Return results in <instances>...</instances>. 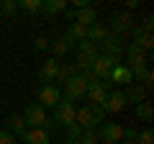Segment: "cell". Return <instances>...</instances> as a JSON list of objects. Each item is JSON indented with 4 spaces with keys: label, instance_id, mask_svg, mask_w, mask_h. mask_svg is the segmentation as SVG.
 I'll return each mask as SVG.
<instances>
[{
    "label": "cell",
    "instance_id": "1",
    "mask_svg": "<svg viewBox=\"0 0 154 144\" xmlns=\"http://www.w3.org/2000/svg\"><path fill=\"white\" fill-rule=\"evenodd\" d=\"M88 93V83H85L82 75H72L69 80H67L64 85V93H62V100H67V103H75L77 98H82V95Z\"/></svg>",
    "mask_w": 154,
    "mask_h": 144
},
{
    "label": "cell",
    "instance_id": "2",
    "mask_svg": "<svg viewBox=\"0 0 154 144\" xmlns=\"http://www.w3.org/2000/svg\"><path fill=\"white\" fill-rule=\"evenodd\" d=\"M54 124L57 126H69V124H75V105L67 103V100H59V103L54 105Z\"/></svg>",
    "mask_w": 154,
    "mask_h": 144
},
{
    "label": "cell",
    "instance_id": "3",
    "mask_svg": "<svg viewBox=\"0 0 154 144\" xmlns=\"http://www.w3.org/2000/svg\"><path fill=\"white\" fill-rule=\"evenodd\" d=\"M118 64V59H113V57L108 54H98V59L93 62V75L95 80H108L110 77V70Z\"/></svg>",
    "mask_w": 154,
    "mask_h": 144
},
{
    "label": "cell",
    "instance_id": "4",
    "mask_svg": "<svg viewBox=\"0 0 154 144\" xmlns=\"http://www.w3.org/2000/svg\"><path fill=\"white\" fill-rule=\"evenodd\" d=\"M62 100V88H57V85H44V88L38 90V105L41 108H54L57 103Z\"/></svg>",
    "mask_w": 154,
    "mask_h": 144
},
{
    "label": "cell",
    "instance_id": "5",
    "mask_svg": "<svg viewBox=\"0 0 154 144\" xmlns=\"http://www.w3.org/2000/svg\"><path fill=\"white\" fill-rule=\"evenodd\" d=\"M110 28H113V31H110L113 36H121V39H123V33H128L134 28L131 13H126V11H123V13H116V16L110 18Z\"/></svg>",
    "mask_w": 154,
    "mask_h": 144
},
{
    "label": "cell",
    "instance_id": "6",
    "mask_svg": "<svg viewBox=\"0 0 154 144\" xmlns=\"http://www.w3.org/2000/svg\"><path fill=\"white\" fill-rule=\"evenodd\" d=\"M23 121L31 129H41V124L46 121V111L38 103H31V105H26V111H23Z\"/></svg>",
    "mask_w": 154,
    "mask_h": 144
},
{
    "label": "cell",
    "instance_id": "7",
    "mask_svg": "<svg viewBox=\"0 0 154 144\" xmlns=\"http://www.w3.org/2000/svg\"><path fill=\"white\" fill-rule=\"evenodd\" d=\"M98 136L103 139V142L118 144V142L123 139V126H121V124H113V121H103V126H100Z\"/></svg>",
    "mask_w": 154,
    "mask_h": 144
},
{
    "label": "cell",
    "instance_id": "8",
    "mask_svg": "<svg viewBox=\"0 0 154 144\" xmlns=\"http://www.w3.org/2000/svg\"><path fill=\"white\" fill-rule=\"evenodd\" d=\"M128 105V100H126V95H123V90H113V93H108V98H105V103L100 105L105 113H118V111H123Z\"/></svg>",
    "mask_w": 154,
    "mask_h": 144
},
{
    "label": "cell",
    "instance_id": "9",
    "mask_svg": "<svg viewBox=\"0 0 154 144\" xmlns=\"http://www.w3.org/2000/svg\"><path fill=\"white\" fill-rule=\"evenodd\" d=\"M103 49L108 57H113V59H121L123 54H126V44H123L121 36H113V33H108V39L103 41Z\"/></svg>",
    "mask_w": 154,
    "mask_h": 144
},
{
    "label": "cell",
    "instance_id": "10",
    "mask_svg": "<svg viewBox=\"0 0 154 144\" xmlns=\"http://www.w3.org/2000/svg\"><path fill=\"white\" fill-rule=\"evenodd\" d=\"M90 98V105H103L105 103V98H108V85L105 83H90L88 85V93H85Z\"/></svg>",
    "mask_w": 154,
    "mask_h": 144
},
{
    "label": "cell",
    "instance_id": "11",
    "mask_svg": "<svg viewBox=\"0 0 154 144\" xmlns=\"http://www.w3.org/2000/svg\"><path fill=\"white\" fill-rule=\"evenodd\" d=\"M57 72H59V62L51 57V59H44V64H41V70H38V80L44 85H54V77Z\"/></svg>",
    "mask_w": 154,
    "mask_h": 144
},
{
    "label": "cell",
    "instance_id": "12",
    "mask_svg": "<svg viewBox=\"0 0 154 144\" xmlns=\"http://www.w3.org/2000/svg\"><path fill=\"white\" fill-rule=\"evenodd\" d=\"M75 124L82 131H95V121H93V113H90V105H82V108H75Z\"/></svg>",
    "mask_w": 154,
    "mask_h": 144
},
{
    "label": "cell",
    "instance_id": "13",
    "mask_svg": "<svg viewBox=\"0 0 154 144\" xmlns=\"http://www.w3.org/2000/svg\"><path fill=\"white\" fill-rule=\"evenodd\" d=\"M131 39H134L131 44L141 46L144 52H149V49L154 46V36H152V33H146V31H144L141 26H134V28H131Z\"/></svg>",
    "mask_w": 154,
    "mask_h": 144
},
{
    "label": "cell",
    "instance_id": "14",
    "mask_svg": "<svg viewBox=\"0 0 154 144\" xmlns=\"http://www.w3.org/2000/svg\"><path fill=\"white\" fill-rule=\"evenodd\" d=\"M72 46H75V44L67 39L64 33H62V36H57V39H49V52L54 54V59H57V57H64Z\"/></svg>",
    "mask_w": 154,
    "mask_h": 144
},
{
    "label": "cell",
    "instance_id": "15",
    "mask_svg": "<svg viewBox=\"0 0 154 144\" xmlns=\"http://www.w3.org/2000/svg\"><path fill=\"white\" fill-rule=\"evenodd\" d=\"M75 23H80V26L90 28L93 23H98V11H95L93 5L82 8V11H75Z\"/></svg>",
    "mask_w": 154,
    "mask_h": 144
},
{
    "label": "cell",
    "instance_id": "16",
    "mask_svg": "<svg viewBox=\"0 0 154 144\" xmlns=\"http://www.w3.org/2000/svg\"><path fill=\"white\" fill-rule=\"evenodd\" d=\"M110 83H118V85H131L134 83V75H131V70L128 67H123V64H116L113 70H110Z\"/></svg>",
    "mask_w": 154,
    "mask_h": 144
},
{
    "label": "cell",
    "instance_id": "17",
    "mask_svg": "<svg viewBox=\"0 0 154 144\" xmlns=\"http://www.w3.org/2000/svg\"><path fill=\"white\" fill-rule=\"evenodd\" d=\"M108 33H110V31L103 26V23H93V26L88 28V41L98 46V44H103V41L108 39Z\"/></svg>",
    "mask_w": 154,
    "mask_h": 144
},
{
    "label": "cell",
    "instance_id": "18",
    "mask_svg": "<svg viewBox=\"0 0 154 144\" xmlns=\"http://www.w3.org/2000/svg\"><path fill=\"white\" fill-rule=\"evenodd\" d=\"M21 139L23 144H49V134L44 129H26V134Z\"/></svg>",
    "mask_w": 154,
    "mask_h": 144
},
{
    "label": "cell",
    "instance_id": "19",
    "mask_svg": "<svg viewBox=\"0 0 154 144\" xmlns=\"http://www.w3.org/2000/svg\"><path fill=\"white\" fill-rule=\"evenodd\" d=\"M64 36H67V39H69L72 44L77 46V44H80V41H85V39H88V28L72 21V23H69V28H67V31H64Z\"/></svg>",
    "mask_w": 154,
    "mask_h": 144
},
{
    "label": "cell",
    "instance_id": "20",
    "mask_svg": "<svg viewBox=\"0 0 154 144\" xmlns=\"http://www.w3.org/2000/svg\"><path fill=\"white\" fill-rule=\"evenodd\" d=\"M123 95H126V100L128 103H144V85H139V83H131V85H126V90H123Z\"/></svg>",
    "mask_w": 154,
    "mask_h": 144
},
{
    "label": "cell",
    "instance_id": "21",
    "mask_svg": "<svg viewBox=\"0 0 154 144\" xmlns=\"http://www.w3.org/2000/svg\"><path fill=\"white\" fill-rule=\"evenodd\" d=\"M77 57H80V59H88V62H95L98 59V46L90 44L88 39L80 41V44H77Z\"/></svg>",
    "mask_w": 154,
    "mask_h": 144
},
{
    "label": "cell",
    "instance_id": "22",
    "mask_svg": "<svg viewBox=\"0 0 154 144\" xmlns=\"http://www.w3.org/2000/svg\"><path fill=\"white\" fill-rule=\"evenodd\" d=\"M5 131H11L13 136H23V134H26V121H23V116H16V113H13L5 121Z\"/></svg>",
    "mask_w": 154,
    "mask_h": 144
},
{
    "label": "cell",
    "instance_id": "23",
    "mask_svg": "<svg viewBox=\"0 0 154 144\" xmlns=\"http://www.w3.org/2000/svg\"><path fill=\"white\" fill-rule=\"evenodd\" d=\"M72 75H77V72H75V64H59V72H57V77H54L57 88H59V85H67V80H69Z\"/></svg>",
    "mask_w": 154,
    "mask_h": 144
},
{
    "label": "cell",
    "instance_id": "24",
    "mask_svg": "<svg viewBox=\"0 0 154 144\" xmlns=\"http://www.w3.org/2000/svg\"><path fill=\"white\" fill-rule=\"evenodd\" d=\"M41 11H46V13H64L67 11V0H44L41 3Z\"/></svg>",
    "mask_w": 154,
    "mask_h": 144
},
{
    "label": "cell",
    "instance_id": "25",
    "mask_svg": "<svg viewBox=\"0 0 154 144\" xmlns=\"http://www.w3.org/2000/svg\"><path fill=\"white\" fill-rule=\"evenodd\" d=\"M134 113H136V118H139V121H144V124H149V121L154 118V108H152V103H139Z\"/></svg>",
    "mask_w": 154,
    "mask_h": 144
},
{
    "label": "cell",
    "instance_id": "26",
    "mask_svg": "<svg viewBox=\"0 0 154 144\" xmlns=\"http://www.w3.org/2000/svg\"><path fill=\"white\" fill-rule=\"evenodd\" d=\"M18 11L38 13V11H41V0H21V3H18Z\"/></svg>",
    "mask_w": 154,
    "mask_h": 144
},
{
    "label": "cell",
    "instance_id": "27",
    "mask_svg": "<svg viewBox=\"0 0 154 144\" xmlns=\"http://www.w3.org/2000/svg\"><path fill=\"white\" fill-rule=\"evenodd\" d=\"M0 13H3V16H16L18 13V3L16 0H3V3H0Z\"/></svg>",
    "mask_w": 154,
    "mask_h": 144
},
{
    "label": "cell",
    "instance_id": "28",
    "mask_svg": "<svg viewBox=\"0 0 154 144\" xmlns=\"http://www.w3.org/2000/svg\"><path fill=\"white\" fill-rule=\"evenodd\" d=\"M80 144H100L98 131H82V136H80Z\"/></svg>",
    "mask_w": 154,
    "mask_h": 144
},
{
    "label": "cell",
    "instance_id": "29",
    "mask_svg": "<svg viewBox=\"0 0 154 144\" xmlns=\"http://www.w3.org/2000/svg\"><path fill=\"white\" fill-rule=\"evenodd\" d=\"M90 113H93V121H95V126L105 121V111L100 108V105H90Z\"/></svg>",
    "mask_w": 154,
    "mask_h": 144
},
{
    "label": "cell",
    "instance_id": "30",
    "mask_svg": "<svg viewBox=\"0 0 154 144\" xmlns=\"http://www.w3.org/2000/svg\"><path fill=\"white\" fill-rule=\"evenodd\" d=\"M136 144H154V134H152V129H144V131L136 136Z\"/></svg>",
    "mask_w": 154,
    "mask_h": 144
},
{
    "label": "cell",
    "instance_id": "31",
    "mask_svg": "<svg viewBox=\"0 0 154 144\" xmlns=\"http://www.w3.org/2000/svg\"><path fill=\"white\" fill-rule=\"evenodd\" d=\"M80 136H82V129L77 126V124H69V126H67V139H75V142H80Z\"/></svg>",
    "mask_w": 154,
    "mask_h": 144
},
{
    "label": "cell",
    "instance_id": "32",
    "mask_svg": "<svg viewBox=\"0 0 154 144\" xmlns=\"http://www.w3.org/2000/svg\"><path fill=\"white\" fill-rule=\"evenodd\" d=\"M33 49H36V52H49V39H46V36L33 39Z\"/></svg>",
    "mask_w": 154,
    "mask_h": 144
},
{
    "label": "cell",
    "instance_id": "33",
    "mask_svg": "<svg viewBox=\"0 0 154 144\" xmlns=\"http://www.w3.org/2000/svg\"><path fill=\"white\" fill-rule=\"evenodd\" d=\"M0 144H16V136L5 129H0Z\"/></svg>",
    "mask_w": 154,
    "mask_h": 144
},
{
    "label": "cell",
    "instance_id": "34",
    "mask_svg": "<svg viewBox=\"0 0 154 144\" xmlns=\"http://www.w3.org/2000/svg\"><path fill=\"white\" fill-rule=\"evenodd\" d=\"M41 129H44V131H46V134H49V136H51V134L57 131V124H54V118H46V121L41 124Z\"/></svg>",
    "mask_w": 154,
    "mask_h": 144
},
{
    "label": "cell",
    "instance_id": "35",
    "mask_svg": "<svg viewBox=\"0 0 154 144\" xmlns=\"http://www.w3.org/2000/svg\"><path fill=\"white\" fill-rule=\"evenodd\" d=\"M141 28H144L146 33H152V28H154V18L146 16V18H144V23H141Z\"/></svg>",
    "mask_w": 154,
    "mask_h": 144
},
{
    "label": "cell",
    "instance_id": "36",
    "mask_svg": "<svg viewBox=\"0 0 154 144\" xmlns=\"http://www.w3.org/2000/svg\"><path fill=\"white\" fill-rule=\"evenodd\" d=\"M118 144H136V142H134V139H121Z\"/></svg>",
    "mask_w": 154,
    "mask_h": 144
},
{
    "label": "cell",
    "instance_id": "37",
    "mask_svg": "<svg viewBox=\"0 0 154 144\" xmlns=\"http://www.w3.org/2000/svg\"><path fill=\"white\" fill-rule=\"evenodd\" d=\"M64 144H80V142H75V139H67V142Z\"/></svg>",
    "mask_w": 154,
    "mask_h": 144
},
{
    "label": "cell",
    "instance_id": "38",
    "mask_svg": "<svg viewBox=\"0 0 154 144\" xmlns=\"http://www.w3.org/2000/svg\"><path fill=\"white\" fill-rule=\"evenodd\" d=\"M100 144H110V142H100Z\"/></svg>",
    "mask_w": 154,
    "mask_h": 144
},
{
    "label": "cell",
    "instance_id": "39",
    "mask_svg": "<svg viewBox=\"0 0 154 144\" xmlns=\"http://www.w3.org/2000/svg\"><path fill=\"white\" fill-rule=\"evenodd\" d=\"M0 16H3V13H0Z\"/></svg>",
    "mask_w": 154,
    "mask_h": 144
},
{
    "label": "cell",
    "instance_id": "40",
    "mask_svg": "<svg viewBox=\"0 0 154 144\" xmlns=\"http://www.w3.org/2000/svg\"><path fill=\"white\" fill-rule=\"evenodd\" d=\"M0 72H3V70H0Z\"/></svg>",
    "mask_w": 154,
    "mask_h": 144
}]
</instances>
